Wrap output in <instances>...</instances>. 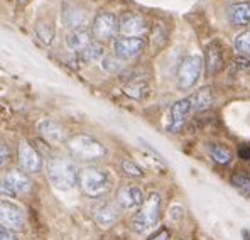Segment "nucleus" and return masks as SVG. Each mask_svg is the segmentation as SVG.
Wrapping results in <instances>:
<instances>
[{
	"label": "nucleus",
	"mask_w": 250,
	"mask_h": 240,
	"mask_svg": "<svg viewBox=\"0 0 250 240\" xmlns=\"http://www.w3.org/2000/svg\"><path fill=\"white\" fill-rule=\"evenodd\" d=\"M0 227L9 230H22L25 227V213L17 203L0 200Z\"/></svg>",
	"instance_id": "nucleus-8"
},
{
	"label": "nucleus",
	"mask_w": 250,
	"mask_h": 240,
	"mask_svg": "<svg viewBox=\"0 0 250 240\" xmlns=\"http://www.w3.org/2000/svg\"><path fill=\"white\" fill-rule=\"evenodd\" d=\"M223 66V49L218 41H213L207 46V73L215 76Z\"/></svg>",
	"instance_id": "nucleus-16"
},
{
	"label": "nucleus",
	"mask_w": 250,
	"mask_h": 240,
	"mask_svg": "<svg viewBox=\"0 0 250 240\" xmlns=\"http://www.w3.org/2000/svg\"><path fill=\"white\" fill-rule=\"evenodd\" d=\"M80 190L90 198H100L110 191L112 181L108 173L100 168H86L80 173Z\"/></svg>",
	"instance_id": "nucleus-3"
},
{
	"label": "nucleus",
	"mask_w": 250,
	"mask_h": 240,
	"mask_svg": "<svg viewBox=\"0 0 250 240\" xmlns=\"http://www.w3.org/2000/svg\"><path fill=\"white\" fill-rule=\"evenodd\" d=\"M17 157H19L21 169L24 173H27V175H36V173H39L42 169V156L25 140L19 144Z\"/></svg>",
	"instance_id": "nucleus-10"
},
{
	"label": "nucleus",
	"mask_w": 250,
	"mask_h": 240,
	"mask_svg": "<svg viewBox=\"0 0 250 240\" xmlns=\"http://www.w3.org/2000/svg\"><path fill=\"white\" fill-rule=\"evenodd\" d=\"M240 157L244 161H250V149H249V147H242V149H240Z\"/></svg>",
	"instance_id": "nucleus-31"
},
{
	"label": "nucleus",
	"mask_w": 250,
	"mask_h": 240,
	"mask_svg": "<svg viewBox=\"0 0 250 240\" xmlns=\"http://www.w3.org/2000/svg\"><path fill=\"white\" fill-rule=\"evenodd\" d=\"M19 2H22V3H25V2H27V0H19Z\"/></svg>",
	"instance_id": "nucleus-32"
},
{
	"label": "nucleus",
	"mask_w": 250,
	"mask_h": 240,
	"mask_svg": "<svg viewBox=\"0 0 250 240\" xmlns=\"http://www.w3.org/2000/svg\"><path fill=\"white\" fill-rule=\"evenodd\" d=\"M120 217V206L115 203H102L93 210V220L98 227L110 228Z\"/></svg>",
	"instance_id": "nucleus-15"
},
{
	"label": "nucleus",
	"mask_w": 250,
	"mask_h": 240,
	"mask_svg": "<svg viewBox=\"0 0 250 240\" xmlns=\"http://www.w3.org/2000/svg\"><path fill=\"white\" fill-rule=\"evenodd\" d=\"M144 203V195L142 190L135 184H127V186L120 188L117 193V205L122 210H135L141 208Z\"/></svg>",
	"instance_id": "nucleus-12"
},
{
	"label": "nucleus",
	"mask_w": 250,
	"mask_h": 240,
	"mask_svg": "<svg viewBox=\"0 0 250 240\" xmlns=\"http://www.w3.org/2000/svg\"><path fill=\"white\" fill-rule=\"evenodd\" d=\"M36 34H38V38L42 44H51L54 41V34H56L53 22H49L47 19H41L36 24Z\"/></svg>",
	"instance_id": "nucleus-20"
},
{
	"label": "nucleus",
	"mask_w": 250,
	"mask_h": 240,
	"mask_svg": "<svg viewBox=\"0 0 250 240\" xmlns=\"http://www.w3.org/2000/svg\"><path fill=\"white\" fill-rule=\"evenodd\" d=\"M66 147L75 159L82 162H95L106 156V147L98 139L86 134H76L66 139Z\"/></svg>",
	"instance_id": "nucleus-2"
},
{
	"label": "nucleus",
	"mask_w": 250,
	"mask_h": 240,
	"mask_svg": "<svg viewBox=\"0 0 250 240\" xmlns=\"http://www.w3.org/2000/svg\"><path fill=\"white\" fill-rule=\"evenodd\" d=\"M12 159V153H10V147L5 142L0 140V169L5 168L7 164Z\"/></svg>",
	"instance_id": "nucleus-28"
},
{
	"label": "nucleus",
	"mask_w": 250,
	"mask_h": 240,
	"mask_svg": "<svg viewBox=\"0 0 250 240\" xmlns=\"http://www.w3.org/2000/svg\"><path fill=\"white\" fill-rule=\"evenodd\" d=\"M231 184H233L235 190L240 191L244 196L250 198V178L244 175H233L231 176Z\"/></svg>",
	"instance_id": "nucleus-24"
},
{
	"label": "nucleus",
	"mask_w": 250,
	"mask_h": 240,
	"mask_svg": "<svg viewBox=\"0 0 250 240\" xmlns=\"http://www.w3.org/2000/svg\"><path fill=\"white\" fill-rule=\"evenodd\" d=\"M231 25H249L250 24V2H237L231 3L227 10Z\"/></svg>",
	"instance_id": "nucleus-17"
},
{
	"label": "nucleus",
	"mask_w": 250,
	"mask_h": 240,
	"mask_svg": "<svg viewBox=\"0 0 250 240\" xmlns=\"http://www.w3.org/2000/svg\"><path fill=\"white\" fill-rule=\"evenodd\" d=\"M194 112V103H193V97L183 98V100H178L176 103H172L171 110H169V120H167V132L171 134H179L181 129L185 127L188 117Z\"/></svg>",
	"instance_id": "nucleus-6"
},
{
	"label": "nucleus",
	"mask_w": 250,
	"mask_h": 240,
	"mask_svg": "<svg viewBox=\"0 0 250 240\" xmlns=\"http://www.w3.org/2000/svg\"><path fill=\"white\" fill-rule=\"evenodd\" d=\"M146 49V41L142 38H119L113 43V54L120 61H130L141 56Z\"/></svg>",
	"instance_id": "nucleus-9"
},
{
	"label": "nucleus",
	"mask_w": 250,
	"mask_h": 240,
	"mask_svg": "<svg viewBox=\"0 0 250 240\" xmlns=\"http://www.w3.org/2000/svg\"><path fill=\"white\" fill-rule=\"evenodd\" d=\"M149 31V24L139 14H125L120 19V32L125 38H141Z\"/></svg>",
	"instance_id": "nucleus-11"
},
{
	"label": "nucleus",
	"mask_w": 250,
	"mask_h": 240,
	"mask_svg": "<svg viewBox=\"0 0 250 240\" xmlns=\"http://www.w3.org/2000/svg\"><path fill=\"white\" fill-rule=\"evenodd\" d=\"M0 240H19L14 230H9L5 227H0Z\"/></svg>",
	"instance_id": "nucleus-29"
},
{
	"label": "nucleus",
	"mask_w": 250,
	"mask_h": 240,
	"mask_svg": "<svg viewBox=\"0 0 250 240\" xmlns=\"http://www.w3.org/2000/svg\"><path fill=\"white\" fill-rule=\"evenodd\" d=\"M191 97H193V103H194V112H201L205 109H209L213 103V93L208 88H203V90L191 95Z\"/></svg>",
	"instance_id": "nucleus-21"
},
{
	"label": "nucleus",
	"mask_w": 250,
	"mask_h": 240,
	"mask_svg": "<svg viewBox=\"0 0 250 240\" xmlns=\"http://www.w3.org/2000/svg\"><path fill=\"white\" fill-rule=\"evenodd\" d=\"M83 58V61L86 63H95V61H102L105 58V49L100 43H91L83 53H80Z\"/></svg>",
	"instance_id": "nucleus-22"
},
{
	"label": "nucleus",
	"mask_w": 250,
	"mask_h": 240,
	"mask_svg": "<svg viewBox=\"0 0 250 240\" xmlns=\"http://www.w3.org/2000/svg\"><path fill=\"white\" fill-rule=\"evenodd\" d=\"M122 169H124L125 175L130 176V178H142V176H144V171H142V169L139 168V166L135 164L134 161L125 159L122 162Z\"/></svg>",
	"instance_id": "nucleus-27"
},
{
	"label": "nucleus",
	"mask_w": 250,
	"mask_h": 240,
	"mask_svg": "<svg viewBox=\"0 0 250 240\" xmlns=\"http://www.w3.org/2000/svg\"><path fill=\"white\" fill-rule=\"evenodd\" d=\"M161 217V196L157 193H150L146 198L139 212L132 220V228L135 234H146L152 230Z\"/></svg>",
	"instance_id": "nucleus-4"
},
{
	"label": "nucleus",
	"mask_w": 250,
	"mask_h": 240,
	"mask_svg": "<svg viewBox=\"0 0 250 240\" xmlns=\"http://www.w3.org/2000/svg\"><path fill=\"white\" fill-rule=\"evenodd\" d=\"M91 43H93V32L86 25H78L66 36V46L75 53H83Z\"/></svg>",
	"instance_id": "nucleus-13"
},
{
	"label": "nucleus",
	"mask_w": 250,
	"mask_h": 240,
	"mask_svg": "<svg viewBox=\"0 0 250 240\" xmlns=\"http://www.w3.org/2000/svg\"><path fill=\"white\" fill-rule=\"evenodd\" d=\"M39 132L42 134V137H46L49 142H61L66 137V132L64 129L61 127L58 122L46 119L39 124Z\"/></svg>",
	"instance_id": "nucleus-18"
},
{
	"label": "nucleus",
	"mask_w": 250,
	"mask_h": 240,
	"mask_svg": "<svg viewBox=\"0 0 250 240\" xmlns=\"http://www.w3.org/2000/svg\"><path fill=\"white\" fill-rule=\"evenodd\" d=\"M203 71V60L198 54H188L179 63L178 71H176V81L181 90H189L198 83Z\"/></svg>",
	"instance_id": "nucleus-5"
},
{
	"label": "nucleus",
	"mask_w": 250,
	"mask_h": 240,
	"mask_svg": "<svg viewBox=\"0 0 250 240\" xmlns=\"http://www.w3.org/2000/svg\"><path fill=\"white\" fill-rule=\"evenodd\" d=\"M208 153L209 156H211V159L215 162H218V164H230L231 162V153L229 147L222 146V144H209L208 147Z\"/></svg>",
	"instance_id": "nucleus-19"
},
{
	"label": "nucleus",
	"mask_w": 250,
	"mask_h": 240,
	"mask_svg": "<svg viewBox=\"0 0 250 240\" xmlns=\"http://www.w3.org/2000/svg\"><path fill=\"white\" fill-rule=\"evenodd\" d=\"M235 49L242 54H250V29L235 38Z\"/></svg>",
	"instance_id": "nucleus-25"
},
{
	"label": "nucleus",
	"mask_w": 250,
	"mask_h": 240,
	"mask_svg": "<svg viewBox=\"0 0 250 240\" xmlns=\"http://www.w3.org/2000/svg\"><path fill=\"white\" fill-rule=\"evenodd\" d=\"M91 32L98 41H112L120 32V19L112 12H100L95 17Z\"/></svg>",
	"instance_id": "nucleus-7"
},
{
	"label": "nucleus",
	"mask_w": 250,
	"mask_h": 240,
	"mask_svg": "<svg viewBox=\"0 0 250 240\" xmlns=\"http://www.w3.org/2000/svg\"><path fill=\"white\" fill-rule=\"evenodd\" d=\"M46 175L51 186L60 191H69L78 184V166L68 157H51L46 164Z\"/></svg>",
	"instance_id": "nucleus-1"
},
{
	"label": "nucleus",
	"mask_w": 250,
	"mask_h": 240,
	"mask_svg": "<svg viewBox=\"0 0 250 240\" xmlns=\"http://www.w3.org/2000/svg\"><path fill=\"white\" fill-rule=\"evenodd\" d=\"M147 91H149V87H147V83L142 80H134L125 87V93L132 98H137V100H141L142 97H146Z\"/></svg>",
	"instance_id": "nucleus-23"
},
{
	"label": "nucleus",
	"mask_w": 250,
	"mask_h": 240,
	"mask_svg": "<svg viewBox=\"0 0 250 240\" xmlns=\"http://www.w3.org/2000/svg\"><path fill=\"white\" fill-rule=\"evenodd\" d=\"M3 183V190L9 191L10 195H25L31 191V181L24 173L12 169V171L5 173L2 179Z\"/></svg>",
	"instance_id": "nucleus-14"
},
{
	"label": "nucleus",
	"mask_w": 250,
	"mask_h": 240,
	"mask_svg": "<svg viewBox=\"0 0 250 240\" xmlns=\"http://www.w3.org/2000/svg\"><path fill=\"white\" fill-rule=\"evenodd\" d=\"M169 237H171V234H169V230H166V228H163V230H159L156 235H152L149 240H169Z\"/></svg>",
	"instance_id": "nucleus-30"
},
{
	"label": "nucleus",
	"mask_w": 250,
	"mask_h": 240,
	"mask_svg": "<svg viewBox=\"0 0 250 240\" xmlns=\"http://www.w3.org/2000/svg\"><path fill=\"white\" fill-rule=\"evenodd\" d=\"M122 61L113 54V56H105L102 60V69L106 73H119L122 69Z\"/></svg>",
	"instance_id": "nucleus-26"
}]
</instances>
